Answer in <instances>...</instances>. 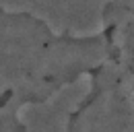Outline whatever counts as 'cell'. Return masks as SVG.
<instances>
[{
	"label": "cell",
	"mask_w": 134,
	"mask_h": 132,
	"mask_svg": "<svg viewBox=\"0 0 134 132\" xmlns=\"http://www.w3.org/2000/svg\"><path fill=\"white\" fill-rule=\"evenodd\" d=\"M105 56L99 29H56L43 16L0 4V132H27L25 112L87 81Z\"/></svg>",
	"instance_id": "cell-1"
},
{
	"label": "cell",
	"mask_w": 134,
	"mask_h": 132,
	"mask_svg": "<svg viewBox=\"0 0 134 132\" xmlns=\"http://www.w3.org/2000/svg\"><path fill=\"white\" fill-rule=\"evenodd\" d=\"M105 56L87 76L64 132H134V0H105Z\"/></svg>",
	"instance_id": "cell-2"
}]
</instances>
